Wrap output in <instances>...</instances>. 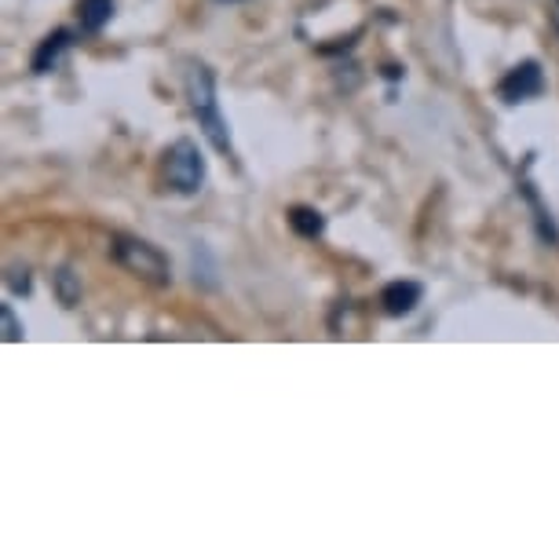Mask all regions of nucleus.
Listing matches in <instances>:
<instances>
[{
    "instance_id": "9d476101",
    "label": "nucleus",
    "mask_w": 559,
    "mask_h": 559,
    "mask_svg": "<svg viewBox=\"0 0 559 559\" xmlns=\"http://www.w3.org/2000/svg\"><path fill=\"white\" fill-rule=\"evenodd\" d=\"M0 330H4V344H15V341H23V336H26L23 322L15 319L12 304H0Z\"/></svg>"
},
{
    "instance_id": "7ed1b4c3",
    "label": "nucleus",
    "mask_w": 559,
    "mask_h": 559,
    "mask_svg": "<svg viewBox=\"0 0 559 559\" xmlns=\"http://www.w3.org/2000/svg\"><path fill=\"white\" fill-rule=\"evenodd\" d=\"M162 179L165 191L191 198L205 187V157L194 140H176L162 157Z\"/></svg>"
},
{
    "instance_id": "1a4fd4ad",
    "label": "nucleus",
    "mask_w": 559,
    "mask_h": 559,
    "mask_svg": "<svg viewBox=\"0 0 559 559\" xmlns=\"http://www.w3.org/2000/svg\"><path fill=\"white\" fill-rule=\"evenodd\" d=\"M51 282H56V297H59L62 308H78L81 304V278L73 274V267H59Z\"/></svg>"
},
{
    "instance_id": "423d86ee",
    "label": "nucleus",
    "mask_w": 559,
    "mask_h": 559,
    "mask_svg": "<svg viewBox=\"0 0 559 559\" xmlns=\"http://www.w3.org/2000/svg\"><path fill=\"white\" fill-rule=\"evenodd\" d=\"M67 48H70V29H56V34H48L37 45L34 59H29V70H34V73H51V70L59 67V59H62V51H67Z\"/></svg>"
},
{
    "instance_id": "0eeeda50",
    "label": "nucleus",
    "mask_w": 559,
    "mask_h": 559,
    "mask_svg": "<svg viewBox=\"0 0 559 559\" xmlns=\"http://www.w3.org/2000/svg\"><path fill=\"white\" fill-rule=\"evenodd\" d=\"M289 227L297 230L300 238H322L325 235V216L319 213V209H311V205H293L289 209Z\"/></svg>"
},
{
    "instance_id": "6e6552de",
    "label": "nucleus",
    "mask_w": 559,
    "mask_h": 559,
    "mask_svg": "<svg viewBox=\"0 0 559 559\" xmlns=\"http://www.w3.org/2000/svg\"><path fill=\"white\" fill-rule=\"evenodd\" d=\"M78 19H81L84 34H99V29L114 19V0H81Z\"/></svg>"
},
{
    "instance_id": "39448f33",
    "label": "nucleus",
    "mask_w": 559,
    "mask_h": 559,
    "mask_svg": "<svg viewBox=\"0 0 559 559\" xmlns=\"http://www.w3.org/2000/svg\"><path fill=\"white\" fill-rule=\"evenodd\" d=\"M420 297H425V289H420L417 282L399 278V282H388L381 289V308H384V314H392V319H403V314L417 308Z\"/></svg>"
},
{
    "instance_id": "f257e3e1",
    "label": "nucleus",
    "mask_w": 559,
    "mask_h": 559,
    "mask_svg": "<svg viewBox=\"0 0 559 559\" xmlns=\"http://www.w3.org/2000/svg\"><path fill=\"white\" fill-rule=\"evenodd\" d=\"M183 92H187V103H191V114L198 118V129L209 143L216 146L219 154H235L230 146V132H227V121L219 114V99H216V73L205 67V62H191L183 73Z\"/></svg>"
},
{
    "instance_id": "f03ea898",
    "label": "nucleus",
    "mask_w": 559,
    "mask_h": 559,
    "mask_svg": "<svg viewBox=\"0 0 559 559\" xmlns=\"http://www.w3.org/2000/svg\"><path fill=\"white\" fill-rule=\"evenodd\" d=\"M110 252L124 271L135 274L140 282H146V286H168V282H173V271H168L165 252L157 246H151V241L132 238V235H118L110 241Z\"/></svg>"
},
{
    "instance_id": "20e7f679",
    "label": "nucleus",
    "mask_w": 559,
    "mask_h": 559,
    "mask_svg": "<svg viewBox=\"0 0 559 559\" xmlns=\"http://www.w3.org/2000/svg\"><path fill=\"white\" fill-rule=\"evenodd\" d=\"M542 92H545V73H542V67H537L534 59L512 67L498 81V96L509 103V107H515V103H526V99H537Z\"/></svg>"
},
{
    "instance_id": "9b49d317",
    "label": "nucleus",
    "mask_w": 559,
    "mask_h": 559,
    "mask_svg": "<svg viewBox=\"0 0 559 559\" xmlns=\"http://www.w3.org/2000/svg\"><path fill=\"white\" fill-rule=\"evenodd\" d=\"M8 289H12L15 297H26V293L34 289V278H29V267H12V271H8Z\"/></svg>"
}]
</instances>
